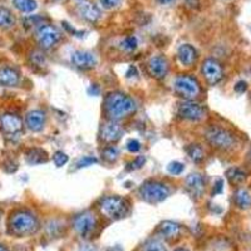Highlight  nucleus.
I'll return each instance as SVG.
<instances>
[{"mask_svg": "<svg viewBox=\"0 0 251 251\" xmlns=\"http://www.w3.org/2000/svg\"><path fill=\"white\" fill-rule=\"evenodd\" d=\"M107 116L111 121H117L136 111V103L129 96L121 92L109 93L104 102Z\"/></svg>", "mask_w": 251, "mask_h": 251, "instance_id": "nucleus-1", "label": "nucleus"}, {"mask_svg": "<svg viewBox=\"0 0 251 251\" xmlns=\"http://www.w3.org/2000/svg\"><path fill=\"white\" fill-rule=\"evenodd\" d=\"M9 227L14 235L25 236V235L34 234L39 227V224H38L37 217L31 212L22 210L12 215L9 220Z\"/></svg>", "mask_w": 251, "mask_h": 251, "instance_id": "nucleus-2", "label": "nucleus"}, {"mask_svg": "<svg viewBox=\"0 0 251 251\" xmlns=\"http://www.w3.org/2000/svg\"><path fill=\"white\" fill-rule=\"evenodd\" d=\"M140 195L150 203H160L170 195L169 187L158 181H147L140 187Z\"/></svg>", "mask_w": 251, "mask_h": 251, "instance_id": "nucleus-3", "label": "nucleus"}, {"mask_svg": "<svg viewBox=\"0 0 251 251\" xmlns=\"http://www.w3.org/2000/svg\"><path fill=\"white\" fill-rule=\"evenodd\" d=\"M100 211L112 220H118L125 217L128 210V205L125 199L120 196H107L102 199L100 203Z\"/></svg>", "mask_w": 251, "mask_h": 251, "instance_id": "nucleus-4", "label": "nucleus"}, {"mask_svg": "<svg viewBox=\"0 0 251 251\" xmlns=\"http://www.w3.org/2000/svg\"><path fill=\"white\" fill-rule=\"evenodd\" d=\"M206 140L211 146H214L215 149L223 150V151H227V150L232 149L235 145V137L231 132H228L227 129L219 128V127H212L206 132Z\"/></svg>", "mask_w": 251, "mask_h": 251, "instance_id": "nucleus-5", "label": "nucleus"}, {"mask_svg": "<svg viewBox=\"0 0 251 251\" xmlns=\"http://www.w3.org/2000/svg\"><path fill=\"white\" fill-rule=\"evenodd\" d=\"M175 91L186 100H194L200 93V86L194 77L180 75L175 79Z\"/></svg>", "mask_w": 251, "mask_h": 251, "instance_id": "nucleus-6", "label": "nucleus"}, {"mask_svg": "<svg viewBox=\"0 0 251 251\" xmlns=\"http://www.w3.org/2000/svg\"><path fill=\"white\" fill-rule=\"evenodd\" d=\"M62 38L60 31L55 26L43 24L37 31V40L43 49H50L58 43Z\"/></svg>", "mask_w": 251, "mask_h": 251, "instance_id": "nucleus-7", "label": "nucleus"}, {"mask_svg": "<svg viewBox=\"0 0 251 251\" xmlns=\"http://www.w3.org/2000/svg\"><path fill=\"white\" fill-rule=\"evenodd\" d=\"M97 225V220L92 212H83L73 220V227L80 237H89Z\"/></svg>", "mask_w": 251, "mask_h": 251, "instance_id": "nucleus-8", "label": "nucleus"}, {"mask_svg": "<svg viewBox=\"0 0 251 251\" xmlns=\"http://www.w3.org/2000/svg\"><path fill=\"white\" fill-rule=\"evenodd\" d=\"M177 114H178L181 118H183V120L200 121L202 120V118H205L206 109L203 108L202 106H200L199 103L188 100V102H185L178 106Z\"/></svg>", "mask_w": 251, "mask_h": 251, "instance_id": "nucleus-9", "label": "nucleus"}, {"mask_svg": "<svg viewBox=\"0 0 251 251\" xmlns=\"http://www.w3.org/2000/svg\"><path fill=\"white\" fill-rule=\"evenodd\" d=\"M202 73L205 75V79L207 80L208 84H216L219 83L220 80L223 79L224 72H223V67L217 62L216 59H206L202 64Z\"/></svg>", "mask_w": 251, "mask_h": 251, "instance_id": "nucleus-10", "label": "nucleus"}, {"mask_svg": "<svg viewBox=\"0 0 251 251\" xmlns=\"http://www.w3.org/2000/svg\"><path fill=\"white\" fill-rule=\"evenodd\" d=\"M71 62L79 69H92L97 64L96 55L88 50H77L72 53Z\"/></svg>", "mask_w": 251, "mask_h": 251, "instance_id": "nucleus-11", "label": "nucleus"}, {"mask_svg": "<svg viewBox=\"0 0 251 251\" xmlns=\"http://www.w3.org/2000/svg\"><path fill=\"white\" fill-rule=\"evenodd\" d=\"M150 75L156 79H163L169 72V62L163 55H154L149 60Z\"/></svg>", "mask_w": 251, "mask_h": 251, "instance_id": "nucleus-12", "label": "nucleus"}, {"mask_svg": "<svg viewBox=\"0 0 251 251\" xmlns=\"http://www.w3.org/2000/svg\"><path fill=\"white\" fill-rule=\"evenodd\" d=\"M186 188L192 197H201L205 191V178L202 175L194 172L186 178Z\"/></svg>", "mask_w": 251, "mask_h": 251, "instance_id": "nucleus-13", "label": "nucleus"}, {"mask_svg": "<svg viewBox=\"0 0 251 251\" xmlns=\"http://www.w3.org/2000/svg\"><path fill=\"white\" fill-rule=\"evenodd\" d=\"M0 126H1V129L5 133L15 134L22 131L23 122H22V120L18 117L17 114L5 113L0 118Z\"/></svg>", "mask_w": 251, "mask_h": 251, "instance_id": "nucleus-14", "label": "nucleus"}, {"mask_svg": "<svg viewBox=\"0 0 251 251\" xmlns=\"http://www.w3.org/2000/svg\"><path fill=\"white\" fill-rule=\"evenodd\" d=\"M123 134V129L118 123H116L114 121L106 123V125L102 127V131H100V137L104 142H117Z\"/></svg>", "mask_w": 251, "mask_h": 251, "instance_id": "nucleus-15", "label": "nucleus"}, {"mask_svg": "<svg viewBox=\"0 0 251 251\" xmlns=\"http://www.w3.org/2000/svg\"><path fill=\"white\" fill-rule=\"evenodd\" d=\"M78 13H79V15L83 19H86L87 22H91V23H96L100 18V8L87 1V0L80 1V4L78 5Z\"/></svg>", "mask_w": 251, "mask_h": 251, "instance_id": "nucleus-16", "label": "nucleus"}, {"mask_svg": "<svg viewBox=\"0 0 251 251\" xmlns=\"http://www.w3.org/2000/svg\"><path fill=\"white\" fill-rule=\"evenodd\" d=\"M25 123L26 127L31 132H40L43 129L44 125H46V114H44V112L39 111V109L30 111L26 114Z\"/></svg>", "mask_w": 251, "mask_h": 251, "instance_id": "nucleus-17", "label": "nucleus"}, {"mask_svg": "<svg viewBox=\"0 0 251 251\" xmlns=\"http://www.w3.org/2000/svg\"><path fill=\"white\" fill-rule=\"evenodd\" d=\"M177 58H178L182 66L191 67L196 62V49L191 44H182V46H180L178 50H177Z\"/></svg>", "mask_w": 251, "mask_h": 251, "instance_id": "nucleus-18", "label": "nucleus"}, {"mask_svg": "<svg viewBox=\"0 0 251 251\" xmlns=\"http://www.w3.org/2000/svg\"><path fill=\"white\" fill-rule=\"evenodd\" d=\"M19 73L17 69L10 67L0 68V86L1 87H15L19 83Z\"/></svg>", "mask_w": 251, "mask_h": 251, "instance_id": "nucleus-19", "label": "nucleus"}, {"mask_svg": "<svg viewBox=\"0 0 251 251\" xmlns=\"http://www.w3.org/2000/svg\"><path fill=\"white\" fill-rule=\"evenodd\" d=\"M160 231L161 234L163 235L167 239H174V237H177L181 232V226L180 224L175 223V221H170V220H166L161 224L160 226Z\"/></svg>", "mask_w": 251, "mask_h": 251, "instance_id": "nucleus-20", "label": "nucleus"}, {"mask_svg": "<svg viewBox=\"0 0 251 251\" xmlns=\"http://www.w3.org/2000/svg\"><path fill=\"white\" fill-rule=\"evenodd\" d=\"M47 153L43 150L39 149H31L30 151L26 153V161L30 165H39V163L47 162Z\"/></svg>", "mask_w": 251, "mask_h": 251, "instance_id": "nucleus-21", "label": "nucleus"}, {"mask_svg": "<svg viewBox=\"0 0 251 251\" xmlns=\"http://www.w3.org/2000/svg\"><path fill=\"white\" fill-rule=\"evenodd\" d=\"M15 24V18L8 8L0 6V28H12Z\"/></svg>", "mask_w": 251, "mask_h": 251, "instance_id": "nucleus-22", "label": "nucleus"}, {"mask_svg": "<svg viewBox=\"0 0 251 251\" xmlns=\"http://www.w3.org/2000/svg\"><path fill=\"white\" fill-rule=\"evenodd\" d=\"M235 203L239 206L240 208L246 210L251 206V196L246 190L244 188H240L237 190L236 194H235Z\"/></svg>", "mask_w": 251, "mask_h": 251, "instance_id": "nucleus-23", "label": "nucleus"}, {"mask_svg": "<svg viewBox=\"0 0 251 251\" xmlns=\"http://www.w3.org/2000/svg\"><path fill=\"white\" fill-rule=\"evenodd\" d=\"M13 5L22 13H33L37 9L38 4L35 0H13Z\"/></svg>", "mask_w": 251, "mask_h": 251, "instance_id": "nucleus-24", "label": "nucleus"}, {"mask_svg": "<svg viewBox=\"0 0 251 251\" xmlns=\"http://www.w3.org/2000/svg\"><path fill=\"white\" fill-rule=\"evenodd\" d=\"M226 177H227V180L230 181L232 185H240V183L245 181L246 174L241 169L232 167V169L226 171Z\"/></svg>", "mask_w": 251, "mask_h": 251, "instance_id": "nucleus-25", "label": "nucleus"}, {"mask_svg": "<svg viewBox=\"0 0 251 251\" xmlns=\"http://www.w3.org/2000/svg\"><path fill=\"white\" fill-rule=\"evenodd\" d=\"M187 154L194 162H201L205 158V151L200 145H190L187 147Z\"/></svg>", "mask_w": 251, "mask_h": 251, "instance_id": "nucleus-26", "label": "nucleus"}, {"mask_svg": "<svg viewBox=\"0 0 251 251\" xmlns=\"http://www.w3.org/2000/svg\"><path fill=\"white\" fill-rule=\"evenodd\" d=\"M143 251H167L163 243L158 239H151L143 246Z\"/></svg>", "mask_w": 251, "mask_h": 251, "instance_id": "nucleus-27", "label": "nucleus"}, {"mask_svg": "<svg viewBox=\"0 0 251 251\" xmlns=\"http://www.w3.org/2000/svg\"><path fill=\"white\" fill-rule=\"evenodd\" d=\"M118 154H120L118 149L117 147H114V146H108V147H106V149L102 151L103 158L108 161V162H114V161L118 158Z\"/></svg>", "mask_w": 251, "mask_h": 251, "instance_id": "nucleus-28", "label": "nucleus"}, {"mask_svg": "<svg viewBox=\"0 0 251 251\" xmlns=\"http://www.w3.org/2000/svg\"><path fill=\"white\" fill-rule=\"evenodd\" d=\"M122 48L127 51H133L134 49L137 48L138 46V40L137 38L133 37V35H129V37H126L125 39L122 40V43H121Z\"/></svg>", "mask_w": 251, "mask_h": 251, "instance_id": "nucleus-29", "label": "nucleus"}, {"mask_svg": "<svg viewBox=\"0 0 251 251\" xmlns=\"http://www.w3.org/2000/svg\"><path fill=\"white\" fill-rule=\"evenodd\" d=\"M53 161H54L57 167H62V166H64L68 162V156L63 151H57L54 153V156H53Z\"/></svg>", "mask_w": 251, "mask_h": 251, "instance_id": "nucleus-30", "label": "nucleus"}, {"mask_svg": "<svg viewBox=\"0 0 251 251\" xmlns=\"http://www.w3.org/2000/svg\"><path fill=\"white\" fill-rule=\"evenodd\" d=\"M167 170H169L170 174L172 175H181L183 172V170H185V166L181 162H178V161H174V162L169 163Z\"/></svg>", "mask_w": 251, "mask_h": 251, "instance_id": "nucleus-31", "label": "nucleus"}, {"mask_svg": "<svg viewBox=\"0 0 251 251\" xmlns=\"http://www.w3.org/2000/svg\"><path fill=\"white\" fill-rule=\"evenodd\" d=\"M145 162H146V158L143 156L136 157V158H134L132 162H129L128 165H127V170H128V171H133V170H140L141 167L145 165Z\"/></svg>", "mask_w": 251, "mask_h": 251, "instance_id": "nucleus-32", "label": "nucleus"}, {"mask_svg": "<svg viewBox=\"0 0 251 251\" xmlns=\"http://www.w3.org/2000/svg\"><path fill=\"white\" fill-rule=\"evenodd\" d=\"M98 160L97 158H94V157H91V156H84L83 158H80L79 161H78L77 166L78 169H83V167H89V166L94 165V163H97Z\"/></svg>", "mask_w": 251, "mask_h": 251, "instance_id": "nucleus-33", "label": "nucleus"}, {"mask_svg": "<svg viewBox=\"0 0 251 251\" xmlns=\"http://www.w3.org/2000/svg\"><path fill=\"white\" fill-rule=\"evenodd\" d=\"M100 5L103 6V9L106 10H112V9H116L120 5L121 0H100Z\"/></svg>", "mask_w": 251, "mask_h": 251, "instance_id": "nucleus-34", "label": "nucleus"}, {"mask_svg": "<svg viewBox=\"0 0 251 251\" xmlns=\"http://www.w3.org/2000/svg\"><path fill=\"white\" fill-rule=\"evenodd\" d=\"M126 147H127V150H128L129 152H132V153H136V152H138L141 150V143L138 140H129L127 141V143H126Z\"/></svg>", "mask_w": 251, "mask_h": 251, "instance_id": "nucleus-35", "label": "nucleus"}, {"mask_svg": "<svg viewBox=\"0 0 251 251\" xmlns=\"http://www.w3.org/2000/svg\"><path fill=\"white\" fill-rule=\"evenodd\" d=\"M246 89H248V83L244 82V80H240V82H237L236 84H235V91H236L237 93H244Z\"/></svg>", "mask_w": 251, "mask_h": 251, "instance_id": "nucleus-36", "label": "nucleus"}, {"mask_svg": "<svg viewBox=\"0 0 251 251\" xmlns=\"http://www.w3.org/2000/svg\"><path fill=\"white\" fill-rule=\"evenodd\" d=\"M223 188H224V181L223 180H217L216 183H215L214 194H220V192L223 191Z\"/></svg>", "mask_w": 251, "mask_h": 251, "instance_id": "nucleus-37", "label": "nucleus"}, {"mask_svg": "<svg viewBox=\"0 0 251 251\" xmlns=\"http://www.w3.org/2000/svg\"><path fill=\"white\" fill-rule=\"evenodd\" d=\"M78 251H98L97 248L94 245H89V244H84V245H82L79 248V250Z\"/></svg>", "mask_w": 251, "mask_h": 251, "instance_id": "nucleus-38", "label": "nucleus"}, {"mask_svg": "<svg viewBox=\"0 0 251 251\" xmlns=\"http://www.w3.org/2000/svg\"><path fill=\"white\" fill-rule=\"evenodd\" d=\"M186 4H187L190 8H199V5H200V0H186Z\"/></svg>", "mask_w": 251, "mask_h": 251, "instance_id": "nucleus-39", "label": "nucleus"}, {"mask_svg": "<svg viewBox=\"0 0 251 251\" xmlns=\"http://www.w3.org/2000/svg\"><path fill=\"white\" fill-rule=\"evenodd\" d=\"M175 0H158V3L162 4V5H169V4L174 3Z\"/></svg>", "mask_w": 251, "mask_h": 251, "instance_id": "nucleus-40", "label": "nucleus"}, {"mask_svg": "<svg viewBox=\"0 0 251 251\" xmlns=\"http://www.w3.org/2000/svg\"><path fill=\"white\" fill-rule=\"evenodd\" d=\"M0 251H9L8 249L5 248V246H3V245H0Z\"/></svg>", "mask_w": 251, "mask_h": 251, "instance_id": "nucleus-41", "label": "nucleus"}, {"mask_svg": "<svg viewBox=\"0 0 251 251\" xmlns=\"http://www.w3.org/2000/svg\"><path fill=\"white\" fill-rule=\"evenodd\" d=\"M175 251H188V250H187V249H182V248H181V249H176V250H175Z\"/></svg>", "mask_w": 251, "mask_h": 251, "instance_id": "nucleus-42", "label": "nucleus"}, {"mask_svg": "<svg viewBox=\"0 0 251 251\" xmlns=\"http://www.w3.org/2000/svg\"><path fill=\"white\" fill-rule=\"evenodd\" d=\"M250 158H251V150H250Z\"/></svg>", "mask_w": 251, "mask_h": 251, "instance_id": "nucleus-43", "label": "nucleus"}, {"mask_svg": "<svg viewBox=\"0 0 251 251\" xmlns=\"http://www.w3.org/2000/svg\"><path fill=\"white\" fill-rule=\"evenodd\" d=\"M79 1H84V0H79Z\"/></svg>", "mask_w": 251, "mask_h": 251, "instance_id": "nucleus-44", "label": "nucleus"}, {"mask_svg": "<svg viewBox=\"0 0 251 251\" xmlns=\"http://www.w3.org/2000/svg\"><path fill=\"white\" fill-rule=\"evenodd\" d=\"M55 1H59V0H55Z\"/></svg>", "mask_w": 251, "mask_h": 251, "instance_id": "nucleus-45", "label": "nucleus"}]
</instances>
